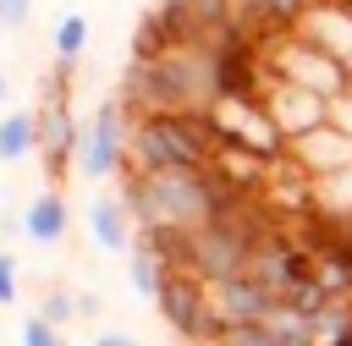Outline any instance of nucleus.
Instances as JSON below:
<instances>
[{
  "label": "nucleus",
  "instance_id": "a878e982",
  "mask_svg": "<svg viewBox=\"0 0 352 346\" xmlns=\"http://www.w3.org/2000/svg\"><path fill=\"white\" fill-rule=\"evenodd\" d=\"M346 93H352V88H346Z\"/></svg>",
  "mask_w": 352,
  "mask_h": 346
},
{
  "label": "nucleus",
  "instance_id": "423d86ee",
  "mask_svg": "<svg viewBox=\"0 0 352 346\" xmlns=\"http://www.w3.org/2000/svg\"><path fill=\"white\" fill-rule=\"evenodd\" d=\"M264 60H270V71H275V77L302 82V88H314V93H324V99H341V93L352 88V71H346L336 55H324L314 38H302L297 27H292V33L264 38Z\"/></svg>",
  "mask_w": 352,
  "mask_h": 346
},
{
  "label": "nucleus",
  "instance_id": "f3484780",
  "mask_svg": "<svg viewBox=\"0 0 352 346\" xmlns=\"http://www.w3.org/2000/svg\"><path fill=\"white\" fill-rule=\"evenodd\" d=\"M38 313H44L50 324L72 330L77 319H88V297H82V291H72V286H50V291L38 297Z\"/></svg>",
  "mask_w": 352,
  "mask_h": 346
},
{
  "label": "nucleus",
  "instance_id": "5701e85b",
  "mask_svg": "<svg viewBox=\"0 0 352 346\" xmlns=\"http://www.w3.org/2000/svg\"><path fill=\"white\" fill-rule=\"evenodd\" d=\"M88 346H138V335H126V330H104V335H94Z\"/></svg>",
  "mask_w": 352,
  "mask_h": 346
},
{
  "label": "nucleus",
  "instance_id": "dca6fc26",
  "mask_svg": "<svg viewBox=\"0 0 352 346\" xmlns=\"http://www.w3.org/2000/svg\"><path fill=\"white\" fill-rule=\"evenodd\" d=\"M165 275H170V264H165V258L138 236V242H132V253H126V280H132V291H138L143 302H154V297H160V286H165Z\"/></svg>",
  "mask_w": 352,
  "mask_h": 346
},
{
  "label": "nucleus",
  "instance_id": "412c9836",
  "mask_svg": "<svg viewBox=\"0 0 352 346\" xmlns=\"http://www.w3.org/2000/svg\"><path fill=\"white\" fill-rule=\"evenodd\" d=\"M33 22V0H0V27L6 33H22Z\"/></svg>",
  "mask_w": 352,
  "mask_h": 346
},
{
  "label": "nucleus",
  "instance_id": "a211bd4d",
  "mask_svg": "<svg viewBox=\"0 0 352 346\" xmlns=\"http://www.w3.org/2000/svg\"><path fill=\"white\" fill-rule=\"evenodd\" d=\"M214 346H286V335L270 319H248V324H226Z\"/></svg>",
  "mask_w": 352,
  "mask_h": 346
},
{
  "label": "nucleus",
  "instance_id": "20e7f679",
  "mask_svg": "<svg viewBox=\"0 0 352 346\" xmlns=\"http://www.w3.org/2000/svg\"><path fill=\"white\" fill-rule=\"evenodd\" d=\"M77 170L88 181H121L132 170V110L116 99H99V110L82 126V148H77Z\"/></svg>",
  "mask_w": 352,
  "mask_h": 346
},
{
  "label": "nucleus",
  "instance_id": "2eb2a0df",
  "mask_svg": "<svg viewBox=\"0 0 352 346\" xmlns=\"http://www.w3.org/2000/svg\"><path fill=\"white\" fill-rule=\"evenodd\" d=\"M50 49H55V71L72 77V71L82 66V55H88V16H82V11H66V16L55 22Z\"/></svg>",
  "mask_w": 352,
  "mask_h": 346
},
{
  "label": "nucleus",
  "instance_id": "aec40b11",
  "mask_svg": "<svg viewBox=\"0 0 352 346\" xmlns=\"http://www.w3.org/2000/svg\"><path fill=\"white\" fill-rule=\"evenodd\" d=\"M16 291H22V269H16V253H11V247H0V308H11V302H16Z\"/></svg>",
  "mask_w": 352,
  "mask_h": 346
},
{
  "label": "nucleus",
  "instance_id": "b1692460",
  "mask_svg": "<svg viewBox=\"0 0 352 346\" xmlns=\"http://www.w3.org/2000/svg\"><path fill=\"white\" fill-rule=\"evenodd\" d=\"M6 99H11V77L0 71V104H6Z\"/></svg>",
  "mask_w": 352,
  "mask_h": 346
},
{
  "label": "nucleus",
  "instance_id": "6ab92c4d",
  "mask_svg": "<svg viewBox=\"0 0 352 346\" xmlns=\"http://www.w3.org/2000/svg\"><path fill=\"white\" fill-rule=\"evenodd\" d=\"M16 341H22V346H66V330H60V324H50V319L33 308V313L16 324Z\"/></svg>",
  "mask_w": 352,
  "mask_h": 346
},
{
  "label": "nucleus",
  "instance_id": "f8f14e48",
  "mask_svg": "<svg viewBox=\"0 0 352 346\" xmlns=\"http://www.w3.org/2000/svg\"><path fill=\"white\" fill-rule=\"evenodd\" d=\"M292 159L308 170V176H330V170H346L352 165V132H341L336 121L292 137Z\"/></svg>",
  "mask_w": 352,
  "mask_h": 346
},
{
  "label": "nucleus",
  "instance_id": "4468645a",
  "mask_svg": "<svg viewBox=\"0 0 352 346\" xmlns=\"http://www.w3.org/2000/svg\"><path fill=\"white\" fill-rule=\"evenodd\" d=\"M314 214L330 220V225H352V165L314 176Z\"/></svg>",
  "mask_w": 352,
  "mask_h": 346
},
{
  "label": "nucleus",
  "instance_id": "ddd939ff",
  "mask_svg": "<svg viewBox=\"0 0 352 346\" xmlns=\"http://www.w3.org/2000/svg\"><path fill=\"white\" fill-rule=\"evenodd\" d=\"M38 154V110H6L0 115V165H22Z\"/></svg>",
  "mask_w": 352,
  "mask_h": 346
},
{
  "label": "nucleus",
  "instance_id": "f03ea898",
  "mask_svg": "<svg viewBox=\"0 0 352 346\" xmlns=\"http://www.w3.org/2000/svg\"><path fill=\"white\" fill-rule=\"evenodd\" d=\"M209 126H214L220 148H248V154H258V159H270V165H280V159L292 154V137L275 126L264 93L214 99V104H209ZM220 148H214V154H220Z\"/></svg>",
  "mask_w": 352,
  "mask_h": 346
},
{
  "label": "nucleus",
  "instance_id": "1a4fd4ad",
  "mask_svg": "<svg viewBox=\"0 0 352 346\" xmlns=\"http://www.w3.org/2000/svg\"><path fill=\"white\" fill-rule=\"evenodd\" d=\"M88 236H94L99 253H116V258L132 253V242H138V220H132V209H126L121 192H99V198L88 203Z\"/></svg>",
  "mask_w": 352,
  "mask_h": 346
},
{
  "label": "nucleus",
  "instance_id": "6e6552de",
  "mask_svg": "<svg viewBox=\"0 0 352 346\" xmlns=\"http://www.w3.org/2000/svg\"><path fill=\"white\" fill-rule=\"evenodd\" d=\"M16 231H22L33 247H60V242H66V231H72V203H66V192H60L55 181H50V187H38V192L22 203Z\"/></svg>",
  "mask_w": 352,
  "mask_h": 346
},
{
  "label": "nucleus",
  "instance_id": "39448f33",
  "mask_svg": "<svg viewBox=\"0 0 352 346\" xmlns=\"http://www.w3.org/2000/svg\"><path fill=\"white\" fill-rule=\"evenodd\" d=\"M154 308H160L165 330H170L176 341H187V346H214L220 330H226L209 286H204L192 269H170L165 286H160V297H154Z\"/></svg>",
  "mask_w": 352,
  "mask_h": 346
},
{
  "label": "nucleus",
  "instance_id": "9d476101",
  "mask_svg": "<svg viewBox=\"0 0 352 346\" xmlns=\"http://www.w3.org/2000/svg\"><path fill=\"white\" fill-rule=\"evenodd\" d=\"M297 33H302V38H314L324 55H336V60L352 71V5H341V0H319V5H308V11H302Z\"/></svg>",
  "mask_w": 352,
  "mask_h": 346
},
{
  "label": "nucleus",
  "instance_id": "7ed1b4c3",
  "mask_svg": "<svg viewBox=\"0 0 352 346\" xmlns=\"http://www.w3.org/2000/svg\"><path fill=\"white\" fill-rule=\"evenodd\" d=\"M38 159H44V170H50V181L60 187L72 170H77V148H82V121H77V110H72V77H60L55 66H50V77H44V93H38Z\"/></svg>",
  "mask_w": 352,
  "mask_h": 346
},
{
  "label": "nucleus",
  "instance_id": "f257e3e1",
  "mask_svg": "<svg viewBox=\"0 0 352 346\" xmlns=\"http://www.w3.org/2000/svg\"><path fill=\"white\" fill-rule=\"evenodd\" d=\"M121 198H126L138 231H148V225L198 231V225L231 214L236 203H248L253 192L231 187L214 165H204V170H126L121 176Z\"/></svg>",
  "mask_w": 352,
  "mask_h": 346
},
{
  "label": "nucleus",
  "instance_id": "0eeeda50",
  "mask_svg": "<svg viewBox=\"0 0 352 346\" xmlns=\"http://www.w3.org/2000/svg\"><path fill=\"white\" fill-rule=\"evenodd\" d=\"M264 104H270V115H275V126H280L286 137H302V132H314V126L330 121V104H336V99H324V93H314V88H302V82L275 77V82L264 88Z\"/></svg>",
  "mask_w": 352,
  "mask_h": 346
},
{
  "label": "nucleus",
  "instance_id": "9b49d317",
  "mask_svg": "<svg viewBox=\"0 0 352 346\" xmlns=\"http://www.w3.org/2000/svg\"><path fill=\"white\" fill-rule=\"evenodd\" d=\"M209 297H214V308H220V319H226V324L270 319V313L280 308V297H275V291H270L264 280H253V275H231V280L209 286Z\"/></svg>",
  "mask_w": 352,
  "mask_h": 346
},
{
  "label": "nucleus",
  "instance_id": "393cba45",
  "mask_svg": "<svg viewBox=\"0 0 352 346\" xmlns=\"http://www.w3.org/2000/svg\"><path fill=\"white\" fill-rule=\"evenodd\" d=\"M308 5H319V0H308Z\"/></svg>",
  "mask_w": 352,
  "mask_h": 346
},
{
  "label": "nucleus",
  "instance_id": "4be33fe9",
  "mask_svg": "<svg viewBox=\"0 0 352 346\" xmlns=\"http://www.w3.org/2000/svg\"><path fill=\"white\" fill-rule=\"evenodd\" d=\"M330 121H336L341 132H352V93H341V99L330 104Z\"/></svg>",
  "mask_w": 352,
  "mask_h": 346
}]
</instances>
